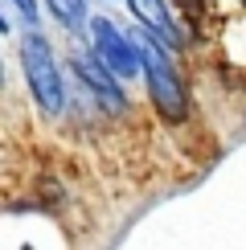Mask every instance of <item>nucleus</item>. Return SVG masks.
Here are the masks:
<instances>
[{
  "label": "nucleus",
  "instance_id": "obj_8",
  "mask_svg": "<svg viewBox=\"0 0 246 250\" xmlns=\"http://www.w3.org/2000/svg\"><path fill=\"white\" fill-rule=\"evenodd\" d=\"M0 33H8V21H4V17H0Z\"/></svg>",
  "mask_w": 246,
  "mask_h": 250
},
{
  "label": "nucleus",
  "instance_id": "obj_7",
  "mask_svg": "<svg viewBox=\"0 0 246 250\" xmlns=\"http://www.w3.org/2000/svg\"><path fill=\"white\" fill-rule=\"evenodd\" d=\"M8 4H17V13L25 25H37V17H41V8H37V0H8Z\"/></svg>",
  "mask_w": 246,
  "mask_h": 250
},
{
  "label": "nucleus",
  "instance_id": "obj_2",
  "mask_svg": "<svg viewBox=\"0 0 246 250\" xmlns=\"http://www.w3.org/2000/svg\"><path fill=\"white\" fill-rule=\"evenodd\" d=\"M20 70H25V82H29V90H33L37 107L45 111V115H58V111L66 107V86H62L54 49H49V41L41 37L37 29H29V33L20 37Z\"/></svg>",
  "mask_w": 246,
  "mask_h": 250
},
{
  "label": "nucleus",
  "instance_id": "obj_6",
  "mask_svg": "<svg viewBox=\"0 0 246 250\" xmlns=\"http://www.w3.org/2000/svg\"><path fill=\"white\" fill-rule=\"evenodd\" d=\"M45 8H49V17H54L58 25H66V29H82L90 21L86 0H45Z\"/></svg>",
  "mask_w": 246,
  "mask_h": 250
},
{
  "label": "nucleus",
  "instance_id": "obj_3",
  "mask_svg": "<svg viewBox=\"0 0 246 250\" xmlns=\"http://www.w3.org/2000/svg\"><path fill=\"white\" fill-rule=\"evenodd\" d=\"M86 29H90V58H95L115 82H127V78L140 74V66H136V49H131L127 33H123V29H119L111 17H90Z\"/></svg>",
  "mask_w": 246,
  "mask_h": 250
},
{
  "label": "nucleus",
  "instance_id": "obj_4",
  "mask_svg": "<svg viewBox=\"0 0 246 250\" xmlns=\"http://www.w3.org/2000/svg\"><path fill=\"white\" fill-rule=\"evenodd\" d=\"M70 70H74L78 82H82V86H86V90H90V95H95L107 111H123V107H127V99H123V86H119V82L111 78V74H107V70H102L90 54L74 49V54H70Z\"/></svg>",
  "mask_w": 246,
  "mask_h": 250
},
{
  "label": "nucleus",
  "instance_id": "obj_9",
  "mask_svg": "<svg viewBox=\"0 0 246 250\" xmlns=\"http://www.w3.org/2000/svg\"><path fill=\"white\" fill-rule=\"evenodd\" d=\"M0 86H4V62H0Z\"/></svg>",
  "mask_w": 246,
  "mask_h": 250
},
{
  "label": "nucleus",
  "instance_id": "obj_1",
  "mask_svg": "<svg viewBox=\"0 0 246 250\" xmlns=\"http://www.w3.org/2000/svg\"><path fill=\"white\" fill-rule=\"evenodd\" d=\"M127 41H131V49H136L140 74L148 78L152 103H156L168 119H181L184 115V82L177 74V66H172V49L164 45L160 37H152L148 29H136Z\"/></svg>",
  "mask_w": 246,
  "mask_h": 250
},
{
  "label": "nucleus",
  "instance_id": "obj_5",
  "mask_svg": "<svg viewBox=\"0 0 246 250\" xmlns=\"http://www.w3.org/2000/svg\"><path fill=\"white\" fill-rule=\"evenodd\" d=\"M127 8L136 13L140 29H148L152 37H160L168 49L181 45V41H177V25H172V13H168V4H164V0H127Z\"/></svg>",
  "mask_w": 246,
  "mask_h": 250
}]
</instances>
